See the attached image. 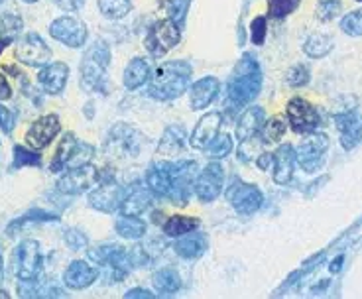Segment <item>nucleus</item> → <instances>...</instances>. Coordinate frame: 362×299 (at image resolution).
<instances>
[{"label": "nucleus", "mask_w": 362, "mask_h": 299, "mask_svg": "<svg viewBox=\"0 0 362 299\" xmlns=\"http://www.w3.org/2000/svg\"><path fill=\"white\" fill-rule=\"evenodd\" d=\"M2 274H4V272H2V258H0V281H2Z\"/></svg>", "instance_id": "nucleus-52"}, {"label": "nucleus", "mask_w": 362, "mask_h": 299, "mask_svg": "<svg viewBox=\"0 0 362 299\" xmlns=\"http://www.w3.org/2000/svg\"><path fill=\"white\" fill-rule=\"evenodd\" d=\"M10 44V39H6V38H0V53H2V51H4V48H6V46H8Z\"/></svg>", "instance_id": "nucleus-51"}, {"label": "nucleus", "mask_w": 362, "mask_h": 299, "mask_svg": "<svg viewBox=\"0 0 362 299\" xmlns=\"http://www.w3.org/2000/svg\"><path fill=\"white\" fill-rule=\"evenodd\" d=\"M285 115H287L292 130L297 134H309L319 126V115L315 106L302 97H294L287 103Z\"/></svg>", "instance_id": "nucleus-7"}, {"label": "nucleus", "mask_w": 362, "mask_h": 299, "mask_svg": "<svg viewBox=\"0 0 362 299\" xmlns=\"http://www.w3.org/2000/svg\"><path fill=\"white\" fill-rule=\"evenodd\" d=\"M262 122H264V108L250 106L248 110L243 113L238 125H236V136H238V140L246 142V140H250L254 134H258L260 128H262Z\"/></svg>", "instance_id": "nucleus-23"}, {"label": "nucleus", "mask_w": 362, "mask_h": 299, "mask_svg": "<svg viewBox=\"0 0 362 299\" xmlns=\"http://www.w3.org/2000/svg\"><path fill=\"white\" fill-rule=\"evenodd\" d=\"M264 197L260 193V189L256 185L250 184H238L231 189V203L240 215H252L262 207Z\"/></svg>", "instance_id": "nucleus-14"}, {"label": "nucleus", "mask_w": 362, "mask_h": 299, "mask_svg": "<svg viewBox=\"0 0 362 299\" xmlns=\"http://www.w3.org/2000/svg\"><path fill=\"white\" fill-rule=\"evenodd\" d=\"M22 20L18 16H14V14H4L2 18H0V34H2V38L6 39H12L14 36H18L20 32H22Z\"/></svg>", "instance_id": "nucleus-37"}, {"label": "nucleus", "mask_w": 362, "mask_h": 299, "mask_svg": "<svg viewBox=\"0 0 362 299\" xmlns=\"http://www.w3.org/2000/svg\"><path fill=\"white\" fill-rule=\"evenodd\" d=\"M65 242H67V246H71L73 250H79V248H85L87 246V236L81 231H77V229H71V231L65 232Z\"/></svg>", "instance_id": "nucleus-44"}, {"label": "nucleus", "mask_w": 362, "mask_h": 299, "mask_svg": "<svg viewBox=\"0 0 362 299\" xmlns=\"http://www.w3.org/2000/svg\"><path fill=\"white\" fill-rule=\"evenodd\" d=\"M124 195H127V191H124L122 185H118L117 182L108 179V182L98 185L97 189L89 195V203H91L93 209H97V211L115 212L118 207H120Z\"/></svg>", "instance_id": "nucleus-12"}, {"label": "nucleus", "mask_w": 362, "mask_h": 299, "mask_svg": "<svg viewBox=\"0 0 362 299\" xmlns=\"http://www.w3.org/2000/svg\"><path fill=\"white\" fill-rule=\"evenodd\" d=\"M179 42H181V34H179L176 22L172 18L157 20L148 34L146 49L154 58H162Z\"/></svg>", "instance_id": "nucleus-4"}, {"label": "nucleus", "mask_w": 362, "mask_h": 299, "mask_svg": "<svg viewBox=\"0 0 362 299\" xmlns=\"http://www.w3.org/2000/svg\"><path fill=\"white\" fill-rule=\"evenodd\" d=\"M14 165L22 167V165H41V158L32 150H26L22 146H14Z\"/></svg>", "instance_id": "nucleus-39"}, {"label": "nucleus", "mask_w": 362, "mask_h": 299, "mask_svg": "<svg viewBox=\"0 0 362 299\" xmlns=\"http://www.w3.org/2000/svg\"><path fill=\"white\" fill-rule=\"evenodd\" d=\"M262 89V71L260 65L252 56H245L240 59V63L236 65L233 79L228 83V98L235 105L243 106L250 101H254L258 97Z\"/></svg>", "instance_id": "nucleus-2"}, {"label": "nucleus", "mask_w": 362, "mask_h": 299, "mask_svg": "<svg viewBox=\"0 0 362 299\" xmlns=\"http://www.w3.org/2000/svg\"><path fill=\"white\" fill-rule=\"evenodd\" d=\"M287 83L292 87H304L309 83V69L305 65H294L287 71Z\"/></svg>", "instance_id": "nucleus-40"}, {"label": "nucleus", "mask_w": 362, "mask_h": 299, "mask_svg": "<svg viewBox=\"0 0 362 299\" xmlns=\"http://www.w3.org/2000/svg\"><path fill=\"white\" fill-rule=\"evenodd\" d=\"M16 59L30 68H41L51 59V49L38 34H28L16 46Z\"/></svg>", "instance_id": "nucleus-8"}, {"label": "nucleus", "mask_w": 362, "mask_h": 299, "mask_svg": "<svg viewBox=\"0 0 362 299\" xmlns=\"http://www.w3.org/2000/svg\"><path fill=\"white\" fill-rule=\"evenodd\" d=\"M154 286L160 293H176L181 288V278L176 270L166 268V270L156 272L154 276Z\"/></svg>", "instance_id": "nucleus-30"}, {"label": "nucleus", "mask_w": 362, "mask_h": 299, "mask_svg": "<svg viewBox=\"0 0 362 299\" xmlns=\"http://www.w3.org/2000/svg\"><path fill=\"white\" fill-rule=\"evenodd\" d=\"M97 179V172L91 165H81V167H71L67 175H63L58 182V189L61 193H83Z\"/></svg>", "instance_id": "nucleus-13"}, {"label": "nucleus", "mask_w": 362, "mask_h": 299, "mask_svg": "<svg viewBox=\"0 0 362 299\" xmlns=\"http://www.w3.org/2000/svg\"><path fill=\"white\" fill-rule=\"evenodd\" d=\"M150 77V65L146 59L134 58L124 69V85L127 89H140Z\"/></svg>", "instance_id": "nucleus-25"}, {"label": "nucleus", "mask_w": 362, "mask_h": 299, "mask_svg": "<svg viewBox=\"0 0 362 299\" xmlns=\"http://www.w3.org/2000/svg\"><path fill=\"white\" fill-rule=\"evenodd\" d=\"M61 125L59 118L56 115H46L38 118L34 125L30 126V130L26 132V144L32 150H41L53 142V138L59 134Z\"/></svg>", "instance_id": "nucleus-11"}, {"label": "nucleus", "mask_w": 362, "mask_h": 299, "mask_svg": "<svg viewBox=\"0 0 362 299\" xmlns=\"http://www.w3.org/2000/svg\"><path fill=\"white\" fill-rule=\"evenodd\" d=\"M337 128L341 132V144L344 150H351L362 138V116L356 113H343L335 116Z\"/></svg>", "instance_id": "nucleus-16"}, {"label": "nucleus", "mask_w": 362, "mask_h": 299, "mask_svg": "<svg viewBox=\"0 0 362 299\" xmlns=\"http://www.w3.org/2000/svg\"><path fill=\"white\" fill-rule=\"evenodd\" d=\"M181 148H183V132H179L177 128H167L166 134L162 138V144L157 148V152L160 154H167V155H174L177 152H181Z\"/></svg>", "instance_id": "nucleus-34"}, {"label": "nucleus", "mask_w": 362, "mask_h": 299, "mask_svg": "<svg viewBox=\"0 0 362 299\" xmlns=\"http://www.w3.org/2000/svg\"><path fill=\"white\" fill-rule=\"evenodd\" d=\"M207 250V238L203 234H195L189 238L176 242V252L181 258H199Z\"/></svg>", "instance_id": "nucleus-28"}, {"label": "nucleus", "mask_w": 362, "mask_h": 299, "mask_svg": "<svg viewBox=\"0 0 362 299\" xmlns=\"http://www.w3.org/2000/svg\"><path fill=\"white\" fill-rule=\"evenodd\" d=\"M124 298H154V293H152V291L150 290H142V288H134V290H130L127 293V295H124Z\"/></svg>", "instance_id": "nucleus-48"}, {"label": "nucleus", "mask_w": 362, "mask_h": 299, "mask_svg": "<svg viewBox=\"0 0 362 299\" xmlns=\"http://www.w3.org/2000/svg\"><path fill=\"white\" fill-rule=\"evenodd\" d=\"M223 184H225V172H223V167H221V164H216V162H211L201 174L197 175V197L203 203L215 201L219 193H221V189H223Z\"/></svg>", "instance_id": "nucleus-9"}, {"label": "nucleus", "mask_w": 362, "mask_h": 299, "mask_svg": "<svg viewBox=\"0 0 362 299\" xmlns=\"http://www.w3.org/2000/svg\"><path fill=\"white\" fill-rule=\"evenodd\" d=\"M341 262H343V258H339V260L333 262V266H331V272H339V268H341Z\"/></svg>", "instance_id": "nucleus-50"}, {"label": "nucleus", "mask_w": 362, "mask_h": 299, "mask_svg": "<svg viewBox=\"0 0 362 299\" xmlns=\"http://www.w3.org/2000/svg\"><path fill=\"white\" fill-rule=\"evenodd\" d=\"M302 0H270V6H268V14L272 18H285L287 14H292L297 6H299Z\"/></svg>", "instance_id": "nucleus-36"}, {"label": "nucleus", "mask_w": 362, "mask_h": 299, "mask_svg": "<svg viewBox=\"0 0 362 299\" xmlns=\"http://www.w3.org/2000/svg\"><path fill=\"white\" fill-rule=\"evenodd\" d=\"M331 49H333V39L329 38V36H323V34L311 36L304 46V51L309 58H323Z\"/></svg>", "instance_id": "nucleus-31"}, {"label": "nucleus", "mask_w": 362, "mask_h": 299, "mask_svg": "<svg viewBox=\"0 0 362 299\" xmlns=\"http://www.w3.org/2000/svg\"><path fill=\"white\" fill-rule=\"evenodd\" d=\"M327 150H329V138L325 134H311L309 138H305L295 152L297 164L304 172L313 174L323 165Z\"/></svg>", "instance_id": "nucleus-5"}, {"label": "nucleus", "mask_w": 362, "mask_h": 299, "mask_svg": "<svg viewBox=\"0 0 362 299\" xmlns=\"http://www.w3.org/2000/svg\"><path fill=\"white\" fill-rule=\"evenodd\" d=\"M91 258L97 260L98 264H108L112 266L115 270L124 272L127 274L132 266L130 262V254H127V250L122 246H115V244H108V246H101V248H95L91 250Z\"/></svg>", "instance_id": "nucleus-19"}, {"label": "nucleus", "mask_w": 362, "mask_h": 299, "mask_svg": "<svg viewBox=\"0 0 362 299\" xmlns=\"http://www.w3.org/2000/svg\"><path fill=\"white\" fill-rule=\"evenodd\" d=\"M98 10L110 20L124 18L132 10V2L130 0H98Z\"/></svg>", "instance_id": "nucleus-32"}, {"label": "nucleus", "mask_w": 362, "mask_h": 299, "mask_svg": "<svg viewBox=\"0 0 362 299\" xmlns=\"http://www.w3.org/2000/svg\"><path fill=\"white\" fill-rule=\"evenodd\" d=\"M53 2L65 12H75V10L83 8V4H85V0H53Z\"/></svg>", "instance_id": "nucleus-46"}, {"label": "nucleus", "mask_w": 362, "mask_h": 299, "mask_svg": "<svg viewBox=\"0 0 362 299\" xmlns=\"http://www.w3.org/2000/svg\"><path fill=\"white\" fill-rule=\"evenodd\" d=\"M51 38H56L67 48H81L87 42V24L75 16H61L49 26Z\"/></svg>", "instance_id": "nucleus-6"}, {"label": "nucleus", "mask_w": 362, "mask_h": 299, "mask_svg": "<svg viewBox=\"0 0 362 299\" xmlns=\"http://www.w3.org/2000/svg\"><path fill=\"white\" fill-rule=\"evenodd\" d=\"M110 63V49L107 42L97 39L87 49L81 63V81L89 91H103L107 85V69Z\"/></svg>", "instance_id": "nucleus-3"}, {"label": "nucleus", "mask_w": 362, "mask_h": 299, "mask_svg": "<svg viewBox=\"0 0 362 299\" xmlns=\"http://www.w3.org/2000/svg\"><path fill=\"white\" fill-rule=\"evenodd\" d=\"M219 89H221V83L215 77H205L201 79V81H197L195 85L191 87V97H189L191 98V106L195 110L207 108L216 98Z\"/></svg>", "instance_id": "nucleus-22"}, {"label": "nucleus", "mask_w": 362, "mask_h": 299, "mask_svg": "<svg viewBox=\"0 0 362 299\" xmlns=\"http://www.w3.org/2000/svg\"><path fill=\"white\" fill-rule=\"evenodd\" d=\"M152 203V195L144 187H136L132 191L124 195V199L120 203V211L127 217H138L142 211H146V207Z\"/></svg>", "instance_id": "nucleus-24"}, {"label": "nucleus", "mask_w": 362, "mask_h": 299, "mask_svg": "<svg viewBox=\"0 0 362 299\" xmlns=\"http://www.w3.org/2000/svg\"><path fill=\"white\" fill-rule=\"evenodd\" d=\"M341 10V2L339 0H321L319 8H317V16L319 20H333Z\"/></svg>", "instance_id": "nucleus-42"}, {"label": "nucleus", "mask_w": 362, "mask_h": 299, "mask_svg": "<svg viewBox=\"0 0 362 299\" xmlns=\"http://www.w3.org/2000/svg\"><path fill=\"white\" fill-rule=\"evenodd\" d=\"M191 81V65L187 61H167L160 65L150 79L148 95L157 101H174L181 97Z\"/></svg>", "instance_id": "nucleus-1"}, {"label": "nucleus", "mask_w": 362, "mask_h": 299, "mask_svg": "<svg viewBox=\"0 0 362 299\" xmlns=\"http://www.w3.org/2000/svg\"><path fill=\"white\" fill-rule=\"evenodd\" d=\"M341 28L347 32L349 36H362V8L349 12L343 20H341Z\"/></svg>", "instance_id": "nucleus-38"}, {"label": "nucleus", "mask_w": 362, "mask_h": 299, "mask_svg": "<svg viewBox=\"0 0 362 299\" xmlns=\"http://www.w3.org/2000/svg\"><path fill=\"white\" fill-rule=\"evenodd\" d=\"M146 182L150 191L156 195H172L174 187V164L164 162V164H154L146 174Z\"/></svg>", "instance_id": "nucleus-17"}, {"label": "nucleus", "mask_w": 362, "mask_h": 299, "mask_svg": "<svg viewBox=\"0 0 362 299\" xmlns=\"http://www.w3.org/2000/svg\"><path fill=\"white\" fill-rule=\"evenodd\" d=\"M358 2H362V0H358Z\"/></svg>", "instance_id": "nucleus-54"}, {"label": "nucleus", "mask_w": 362, "mask_h": 299, "mask_svg": "<svg viewBox=\"0 0 362 299\" xmlns=\"http://www.w3.org/2000/svg\"><path fill=\"white\" fill-rule=\"evenodd\" d=\"M0 2H2V0H0Z\"/></svg>", "instance_id": "nucleus-55"}, {"label": "nucleus", "mask_w": 362, "mask_h": 299, "mask_svg": "<svg viewBox=\"0 0 362 299\" xmlns=\"http://www.w3.org/2000/svg\"><path fill=\"white\" fill-rule=\"evenodd\" d=\"M203 152H205L207 155H211V158H225V155H228L233 152V138H231V134L219 132V134L203 148Z\"/></svg>", "instance_id": "nucleus-33"}, {"label": "nucleus", "mask_w": 362, "mask_h": 299, "mask_svg": "<svg viewBox=\"0 0 362 299\" xmlns=\"http://www.w3.org/2000/svg\"><path fill=\"white\" fill-rule=\"evenodd\" d=\"M250 32H252V44H254V46H262V44H264V38H266V18L264 16H258V18L252 22Z\"/></svg>", "instance_id": "nucleus-43"}, {"label": "nucleus", "mask_w": 362, "mask_h": 299, "mask_svg": "<svg viewBox=\"0 0 362 299\" xmlns=\"http://www.w3.org/2000/svg\"><path fill=\"white\" fill-rule=\"evenodd\" d=\"M0 128H2L4 134H10L12 128H14V115L10 113L6 106L2 105H0Z\"/></svg>", "instance_id": "nucleus-45"}, {"label": "nucleus", "mask_w": 362, "mask_h": 299, "mask_svg": "<svg viewBox=\"0 0 362 299\" xmlns=\"http://www.w3.org/2000/svg\"><path fill=\"white\" fill-rule=\"evenodd\" d=\"M98 278V272L95 268H91L87 262L75 260L69 264V268L65 270L63 281L65 286L71 290H85L93 281Z\"/></svg>", "instance_id": "nucleus-20"}, {"label": "nucleus", "mask_w": 362, "mask_h": 299, "mask_svg": "<svg viewBox=\"0 0 362 299\" xmlns=\"http://www.w3.org/2000/svg\"><path fill=\"white\" fill-rule=\"evenodd\" d=\"M10 97H12V89H10L6 77L0 73V101H6Z\"/></svg>", "instance_id": "nucleus-47"}, {"label": "nucleus", "mask_w": 362, "mask_h": 299, "mask_svg": "<svg viewBox=\"0 0 362 299\" xmlns=\"http://www.w3.org/2000/svg\"><path fill=\"white\" fill-rule=\"evenodd\" d=\"M197 227H199V219H195V217L174 215L164 224V232L169 234V236H181V234H187V232L197 231Z\"/></svg>", "instance_id": "nucleus-27"}, {"label": "nucleus", "mask_w": 362, "mask_h": 299, "mask_svg": "<svg viewBox=\"0 0 362 299\" xmlns=\"http://www.w3.org/2000/svg\"><path fill=\"white\" fill-rule=\"evenodd\" d=\"M297 158L295 150L290 144H282L274 155V182L278 185H285L292 182L294 167Z\"/></svg>", "instance_id": "nucleus-21"}, {"label": "nucleus", "mask_w": 362, "mask_h": 299, "mask_svg": "<svg viewBox=\"0 0 362 299\" xmlns=\"http://www.w3.org/2000/svg\"><path fill=\"white\" fill-rule=\"evenodd\" d=\"M268 162H270V155H262V160H258V165H260L262 170H266V167H268Z\"/></svg>", "instance_id": "nucleus-49"}, {"label": "nucleus", "mask_w": 362, "mask_h": 299, "mask_svg": "<svg viewBox=\"0 0 362 299\" xmlns=\"http://www.w3.org/2000/svg\"><path fill=\"white\" fill-rule=\"evenodd\" d=\"M117 232L122 236V238H128V241H138L144 236L146 232V224L136 219V217H122L120 221L117 222Z\"/></svg>", "instance_id": "nucleus-29"}, {"label": "nucleus", "mask_w": 362, "mask_h": 299, "mask_svg": "<svg viewBox=\"0 0 362 299\" xmlns=\"http://www.w3.org/2000/svg\"><path fill=\"white\" fill-rule=\"evenodd\" d=\"M221 120H223L221 113H207L205 116H201V120L197 122L195 130L191 134V146L197 150H203L219 134Z\"/></svg>", "instance_id": "nucleus-18"}, {"label": "nucleus", "mask_w": 362, "mask_h": 299, "mask_svg": "<svg viewBox=\"0 0 362 299\" xmlns=\"http://www.w3.org/2000/svg\"><path fill=\"white\" fill-rule=\"evenodd\" d=\"M285 134V122L280 116H274L268 120V125L262 128V136H264L266 144H276L282 140V136Z\"/></svg>", "instance_id": "nucleus-35"}, {"label": "nucleus", "mask_w": 362, "mask_h": 299, "mask_svg": "<svg viewBox=\"0 0 362 299\" xmlns=\"http://www.w3.org/2000/svg\"><path fill=\"white\" fill-rule=\"evenodd\" d=\"M187 6H189V0H169L167 2V10H169V18L176 22L177 26L183 22L186 18Z\"/></svg>", "instance_id": "nucleus-41"}, {"label": "nucleus", "mask_w": 362, "mask_h": 299, "mask_svg": "<svg viewBox=\"0 0 362 299\" xmlns=\"http://www.w3.org/2000/svg\"><path fill=\"white\" fill-rule=\"evenodd\" d=\"M16 274L22 281H32L38 278L39 268H41V254H39V244L36 241H24L16 250Z\"/></svg>", "instance_id": "nucleus-10"}, {"label": "nucleus", "mask_w": 362, "mask_h": 299, "mask_svg": "<svg viewBox=\"0 0 362 299\" xmlns=\"http://www.w3.org/2000/svg\"><path fill=\"white\" fill-rule=\"evenodd\" d=\"M67 77H69L67 65H65L63 61H56V63L46 65V68L39 71L38 81L46 93H49V95H59V93L65 89Z\"/></svg>", "instance_id": "nucleus-15"}, {"label": "nucleus", "mask_w": 362, "mask_h": 299, "mask_svg": "<svg viewBox=\"0 0 362 299\" xmlns=\"http://www.w3.org/2000/svg\"><path fill=\"white\" fill-rule=\"evenodd\" d=\"M75 148H77V138L71 134V132L63 136L61 142H59L58 150H56V154H53L51 170L53 172H61L63 167H67L69 162H71V155L75 152Z\"/></svg>", "instance_id": "nucleus-26"}, {"label": "nucleus", "mask_w": 362, "mask_h": 299, "mask_svg": "<svg viewBox=\"0 0 362 299\" xmlns=\"http://www.w3.org/2000/svg\"><path fill=\"white\" fill-rule=\"evenodd\" d=\"M24 2H30V4H32V2H38V0H24Z\"/></svg>", "instance_id": "nucleus-53"}]
</instances>
